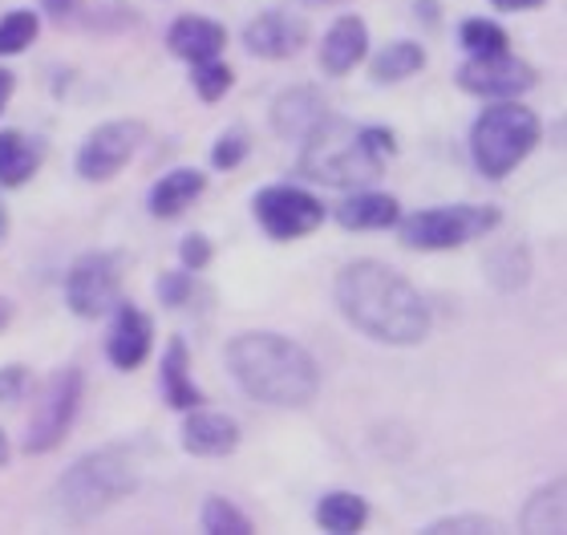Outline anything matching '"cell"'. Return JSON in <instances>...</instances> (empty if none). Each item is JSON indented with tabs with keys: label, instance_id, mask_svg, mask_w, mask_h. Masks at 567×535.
I'll return each mask as SVG.
<instances>
[{
	"label": "cell",
	"instance_id": "cell-1",
	"mask_svg": "<svg viewBox=\"0 0 567 535\" xmlns=\"http://www.w3.org/2000/svg\"><path fill=\"white\" fill-rule=\"evenodd\" d=\"M332 300L357 333L393 349L422 346L430 337V305L402 272L381 260H349L337 272Z\"/></svg>",
	"mask_w": 567,
	"mask_h": 535
},
{
	"label": "cell",
	"instance_id": "cell-2",
	"mask_svg": "<svg viewBox=\"0 0 567 535\" xmlns=\"http://www.w3.org/2000/svg\"><path fill=\"white\" fill-rule=\"evenodd\" d=\"M227 369L248 398L264 405H308L320 393V366L305 346L280 333H239L227 346Z\"/></svg>",
	"mask_w": 567,
	"mask_h": 535
},
{
	"label": "cell",
	"instance_id": "cell-3",
	"mask_svg": "<svg viewBox=\"0 0 567 535\" xmlns=\"http://www.w3.org/2000/svg\"><path fill=\"white\" fill-rule=\"evenodd\" d=\"M138 487V463L126 446H102L65 466L49 491V507L61 524L85 527Z\"/></svg>",
	"mask_w": 567,
	"mask_h": 535
},
{
	"label": "cell",
	"instance_id": "cell-4",
	"mask_svg": "<svg viewBox=\"0 0 567 535\" xmlns=\"http://www.w3.org/2000/svg\"><path fill=\"white\" fill-rule=\"evenodd\" d=\"M300 143H305V151H300L296 171L312 183H324V187L357 191L361 183H373L385 167V158L369 151L365 126H353V122L332 119V114Z\"/></svg>",
	"mask_w": 567,
	"mask_h": 535
},
{
	"label": "cell",
	"instance_id": "cell-5",
	"mask_svg": "<svg viewBox=\"0 0 567 535\" xmlns=\"http://www.w3.org/2000/svg\"><path fill=\"white\" fill-rule=\"evenodd\" d=\"M539 119H535V110L519 106V102H495V106H486L471 126V158H474V171L483 178H507L511 171L519 167L523 158L532 155L535 146H539Z\"/></svg>",
	"mask_w": 567,
	"mask_h": 535
},
{
	"label": "cell",
	"instance_id": "cell-6",
	"mask_svg": "<svg viewBox=\"0 0 567 535\" xmlns=\"http://www.w3.org/2000/svg\"><path fill=\"white\" fill-rule=\"evenodd\" d=\"M503 224V212L491 203H442L398 219V239L410 251H450L471 239L491 236Z\"/></svg>",
	"mask_w": 567,
	"mask_h": 535
},
{
	"label": "cell",
	"instance_id": "cell-7",
	"mask_svg": "<svg viewBox=\"0 0 567 535\" xmlns=\"http://www.w3.org/2000/svg\"><path fill=\"white\" fill-rule=\"evenodd\" d=\"M122 276H126L122 251H82L65 272V305L73 317L97 321L114 312V305L122 300Z\"/></svg>",
	"mask_w": 567,
	"mask_h": 535
},
{
	"label": "cell",
	"instance_id": "cell-8",
	"mask_svg": "<svg viewBox=\"0 0 567 535\" xmlns=\"http://www.w3.org/2000/svg\"><path fill=\"white\" fill-rule=\"evenodd\" d=\"M82 393H85L82 369L78 366L58 369V373L41 385V402L33 405L29 434H24V451L29 454L58 451L61 442H65V434H70L78 410H82Z\"/></svg>",
	"mask_w": 567,
	"mask_h": 535
},
{
	"label": "cell",
	"instance_id": "cell-9",
	"mask_svg": "<svg viewBox=\"0 0 567 535\" xmlns=\"http://www.w3.org/2000/svg\"><path fill=\"white\" fill-rule=\"evenodd\" d=\"M251 215H256V224L268 232V239H276V244H292V239L312 236V232L324 224V203L305 187L272 183V187L256 191Z\"/></svg>",
	"mask_w": 567,
	"mask_h": 535
},
{
	"label": "cell",
	"instance_id": "cell-10",
	"mask_svg": "<svg viewBox=\"0 0 567 535\" xmlns=\"http://www.w3.org/2000/svg\"><path fill=\"white\" fill-rule=\"evenodd\" d=\"M142 138H146V126H142V122H131V119L102 122V126L85 134V143L78 146L73 167H78V175H82L85 183H110V178L134 158Z\"/></svg>",
	"mask_w": 567,
	"mask_h": 535
},
{
	"label": "cell",
	"instance_id": "cell-11",
	"mask_svg": "<svg viewBox=\"0 0 567 535\" xmlns=\"http://www.w3.org/2000/svg\"><path fill=\"white\" fill-rule=\"evenodd\" d=\"M454 82H458V90H466V94H474V97L507 102V97L527 94V90L539 82V73H535L532 61H523V58H515L511 49H503V53H491V58L462 61L458 73H454Z\"/></svg>",
	"mask_w": 567,
	"mask_h": 535
},
{
	"label": "cell",
	"instance_id": "cell-12",
	"mask_svg": "<svg viewBox=\"0 0 567 535\" xmlns=\"http://www.w3.org/2000/svg\"><path fill=\"white\" fill-rule=\"evenodd\" d=\"M308 41V24L305 17H296V12H284V9H268L260 17H251L248 29H244V49H248L251 58H264V61H284V58H296Z\"/></svg>",
	"mask_w": 567,
	"mask_h": 535
},
{
	"label": "cell",
	"instance_id": "cell-13",
	"mask_svg": "<svg viewBox=\"0 0 567 535\" xmlns=\"http://www.w3.org/2000/svg\"><path fill=\"white\" fill-rule=\"evenodd\" d=\"M154 346V325L151 317L134 305H114V321H110V333H106V357L110 366L122 369V373H134V369L151 357Z\"/></svg>",
	"mask_w": 567,
	"mask_h": 535
},
{
	"label": "cell",
	"instance_id": "cell-14",
	"mask_svg": "<svg viewBox=\"0 0 567 535\" xmlns=\"http://www.w3.org/2000/svg\"><path fill=\"white\" fill-rule=\"evenodd\" d=\"M239 422L236 418L219 414V410H187V422H183V451L195 454V459H227V454L239 446Z\"/></svg>",
	"mask_w": 567,
	"mask_h": 535
},
{
	"label": "cell",
	"instance_id": "cell-15",
	"mask_svg": "<svg viewBox=\"0 0 567 535\" xmlns=\"http://www.w3.org/2000/svg\"><path fill=\"white\" fill-rule=\"evenodd\" d=\"M324 119H329V102H324V94L312 90V85L284 90L272 102V131L280 134V138H292V143H300L305 134L317 131Z\"/></svg>",
	"mask_w": 567,
	"mask_h": 535
},
{
	"label": "cell",
	"instance_id": "cell-16",
	"mask_svg": "<svg viewBox=\"0 0 567 535\" xmlns=\"http://www.w3.org/2000/svg\"><path fill=\"white\" fill-rule=\"evenodd\" d=\"M369 53V24L361 17H341L332 21V29L320 41V70L329 78H344L353 73Z\"/></svg>",
	"mask_w": 567,
	"mask_h": 535
},
{
	"label": "cell",
	"instance_id": "cell-17",
	"mask_svg": "<svg viewBox=\"0 0 567 535\" xmlns=\"http://www.w3.org/2000/svg\"><path fill=\"white\" fill-rule=\"evenodd\" d=\"M227 45V29L212 17H178L171 29H166V49L183 61H212L219 58Z\"/></svg>",
	"mask_w": 567,
	"mask_h": 535
},
{
	"label": "cell",
	"instance_id": "cell-18",
	"mask_svg": "<svg viewBox=\"0 0 567 535\" xmlns=\"http://www.w3.org/2000/svg\"><path fill=\"white\" fill-rule=\"evenodd\" d=\"M332 219L344 227V232H385L402 219V203L385 195V191H357L344 203H337Z\"/></svg>",
	"mask_w": 567,
	"mask_h": 535
},
{
	"label": "cell",
	"instance_id": "cell-19",
	"mask_svg": "<svg viewBox=\"0 0 567 535\" xmlns=\"http://www.w3.org/2000/svg\"><path fill=\"white\" fill-rule=\"evenodd\" d=\"M203 191H207V175H203V171L175 167V171H166V175L151 187V199H146V207H151L154 219H178L190 203L199 199Z\"/></svg>",
	"mask_w": 567,
	"mask_h": 535
},
{
	"label": "cell",
	"instance_id": "cell-20",
	"mask_svg": "<svg viewBox=\"0 0 567 535\" xmlns=\"http://www.w3.org/2000/svg\"><path fill=\"white\" fill-rule=\"evenodd\" d=\"M158 385H163V402L171 410H195V405H203V390L190 378V349L183 337H171L163 366H158Z\"/></svg>",
	"mask_w": 567,
	"mask_h": 535
},
{
	"label": "cell",
	"instance_id": "cell-21",
	"mask_svg": "<svg viewBox=\"0 0 567 535\" xmlns=\"http://www.w3.org/2000/svg\"><path fill=\"white\" fill-rule=\"evenodd\" d=\"M320 532L329 535H353L369 524V503L357 491H324L312 512Z\"/></svg>",
	"mask_w": 567,
	"mask_h": 535
},
{
	"label": "cell",
	"instance_id": "cell-22",
	"mask_svg": "<svg viewBox=\"0 0 567 535\" xmlns=\"http://www.w3.org/2000/svg\"><path fill=\"white\" fill-rule=\"evenodd\" d=\"M41 167V146L24 131H0V187H24Z\"/></svg>",
	"mask_w": 567,
	"mask_h": 535
},
{
	"label": "cell",
	"instance_id": "cell-23",
	"mask_svg": "<svg viewBox=\"0 0 567 535\" xmlns=\"http://www.w3.org/2000/svg\"><path fill=\"white\" fill-rule=\"evenodd\" d=\"M417 70H425V49L417 41H393L385 45L373 58L369 73H373V82L378 85H393V82H405V78H414Z\"/></svg>",
	"mask_w": 567,
	"mask_h": 535
},
{
	"label": "cell",
	"instance_id": "cell-24",
	"mask_svg": "<svg viewBox=\"0 0 567 535\" xmlns=\"http://www.w3.org/2000/svg\"><path fill=\"white\" fill-rule=\"evenodd\" d=\"M564 479H556V483H547L535 500H527V507H523V532H535V535H559L564 532Z\"/></svg>",
	"mask_w": 567,
	"mask_h": 535
},
{
	"label": "cell",
	"instance_id": "cell-25",
	"mask_svg": "<svg viewBox=\"0 0 567 535\" xmlns=\"http://www.w3.org/2000/svg\"><path fill=\"white\" fill-rule=\"evenodd\" d=\"M486 276H491V285L503 288V292H515L532 280V251L519 248V244H511V248L495 251L491 260H486Z\"/></svg>",
	"mask_w": 567,
	"mask_h": 535
},
{
	"label": "cell",
	"instance_id": "cell-26",
	"mask_svg": "<svg viewBox=\"0 0 567 535\" xmlns=\"http://www.w3.org/2000/svg\"><path fill=\"white\" fill-rule=\"evenodd\" d=\"M458 45L471 53V58H491V53H503L511 45V37L503 24L486 21V17H471V21H462L458 29Z\"/></svg>",
	"mask_w": 567,
	"mask_h": 535
},
{
	"label": "cell",
	"instance_id": "cell-27",
	"mask_svg": "<svg viewBox=\"0 0 567 535\" xmlns=\"http://www.w3.org/2000/svg\"><path fill=\"white\" fill-rule=\"evenodd\" d=\"M37 33H41V21H37L33 9H12L0 17V58H17L33 45Z\"/></svg>",
	"mask_w": 567,
	"mask_h": 535
},
{
	"label": "cell",
	"instance_id": "cell-28",
	"mask_svg": "<svg viewBox=\"0 0 567 535\" xmlns=\"http://www.w3.org/2000/svg\"><path fill=\"white\" fill-rule=\"evenodd\" d=\"M199 524H203V532H207V535H251V532H256L248 515L239 512L231 500H224V495H212V500L203 503Z\"/></svg>",
	"mask_w": 567,
	"mask_h": 535
},
{
	"label": "cell",
	"instance_id": "cell-29",
	"mask_svg": "<svg viewBox=\"0 0 567 535\" xmlns=\"http://www.w3.org/2000/svg\"><path fill=\"white\" fill-rule=\"evenodd\" d=\"M231 82H236V73L219 58L195 61V65H190V85H195V94H199L203 102H219V97L231 90Z\"/></svg>",
	"mask_w": 567,
	"mask_h": 535
},
{
	"label": "cell",
	"instance_id": "cell-30",
	"mask_svg": "<svg viewBox=\"0 0 567 535\" xmlns=\"http://www.w3.org/2000/svg\"><path fill=\"white\" fill-rule=\"evenodd\" d=\"M248 151H251L248 134H244V131H224L212 146V167L215 171H236L239 163L248 158Z\"/></svg>",
	"mask_w": 567,
	"mask_h": 535
},
{
	"label": "cell",
	"instance_id": "cell-31",
	"mask_svg": "<svg viewBox=\"0 0 567 535\" xmlns=\"http://www.w3.org/2000/svg\"><path fill=\"white\" fill-rule=\"evenodd\" d=\"M154 292H158V300H163L166 309H183V305L190 300V292H195V276H190L187 268L163 272L158 280H154Z\"/></svg>",
	"mask_w": 567,
	"mask_h": 535
},
{
	"label": "cell",
	"instance_id": "cell-32",
	"mask_svg": "<svg viewBox=\"0 0 567 535\" xmlns=\"http://www.w3.org/2000/svg\"><path fill=\"white\" fill-rule=\"evenodd\" d=\"M425 532L430 535H450V532L486 535V532H498V519H491V515H446V519H434Z\"/></svg>",
	"mask_w": 567,
	"mask_h": 535
},
{
	"label": "cell",
	"instance_id": "cell-33",
	"mask_svg": "<svg viewBox=\"0 0 567 535\" xmlns=\"http://www.w3.org/2000/svg\"><path fill=\"white\" fill-rule=\"evenodd\" d=\"M212 256H215L212 239L199 236V232L183 239V248H178V260H183V268H187V272H203V268L212 264Z\"/></svg>",
	"mask_w": 567,
	"mask_h": 535
},
{
	"label": "cell",
	"instance_id": "cell-34",
	"mask_svg": "<svg viewBox=\"0 0 567 535\" xmlns=\"http://www.w3.org/2000/svg\"><path fill=\"white\" fill-rule=\"evenodd\" d=\"M24 390H29V366L12 361V366L0 369V402H4V405L21 402Z\"/></svg>",
	"mask_w": 567,
	"mask_h": 535
},
{
	"label": "cell",
	"instance_id": "cell-35",
	"mask_svg": "<svg viewBox=\"0 0 567 535\" xmlns=\"http://www.w3.org/2000/svg\"><path fill=\"white\" fill-rule=\"evenodd\" d=\"M491 4L503 12H532V9H544L547 0H491Z\"/></svg>",
	"mask_w": 567,
	"mask_h": 535
},
{
	"label": "cell",
	"instance_id": "cell-36",
	"mask_svg": "<svg viewBox=\"0 0 567 535\" xmlns=\"http://www.w3.org/2000/svg\"><path fill=\"white\" fill-rule=\"evenodd\" d=\"M12 90H17V73H12V70H4V65H0V110L9 106Z\"/></svg>",
	"mask_w": 567,
	"mask_h": 535
},
{
	"label": "cell",
	"instance_id": "cell-37",
	"mask_svg": "<svg viewBox=\"0 0 567 535\" xmlns=\"http://www.w3.org/2000/svg\"><path fill=\"white\" fill-rule=\"evenodd\" d=\"M414 12H417V21H430V24H437V0H414Z\"/></svg>",
	"mask_w": 567,
	"mask_h": 535
},
{
	"label": "cell",
	"instance_id": "cell-38",
	"mask_svg": "<svg viewBox=\"0 0 567 535\" xmlns=\"http://www.w3.org/2000/svg\"><path fill=\"white\" fill-rule=\"evenodd\" d=\"M73 4H78V0H45V9L53 12V17H65V12H70Z\"/></svg>",
	"mask_w": 567,
	"mask_h": 535
},
{
	"label": "cell",
	"instance_id": "cell-39",
	"mask_svg": "<svg viewBox=\"0 0 567 535\" xmlns=\"http://www.w3.org/2000/svg\"><path fill=\"white\" fill-rule=\"evenodd\" d=\"M9 321H12V300H9V297H0V333L9 329Z\"/></svg>",
	"mask_w": 567,
	"mask_h": 535
},
{
	"label": "cell",
	"instance_id": "cell-40",
	"mask_svg": "<svg viewBox=\"0 0 567 535\" xmlns=\"http://www.w3.org/2000/svg\"><path fill=\"white\" fill-rule=\"evenodd\" d=\"M9 459H12L9 434H4V430H0V466H9Z\"/></svg>",
	"mask_w": 567,
	"mask_h": 535
},
{
	"label": "cell",
	"instance_id": "cell-41",
	"mask_svg": "<svg viewBox=\"0 0 567 535\" xmlns=\"http://www.w3.org/2000/svg\"><path fill=\"white\" fill-rule=\"evenodd\" d=\"M4 239H9V207L0 203V244H4Z\"/></svg>",
	"mask_w": 567,
	"mask_h": 535
}]
</instances>
